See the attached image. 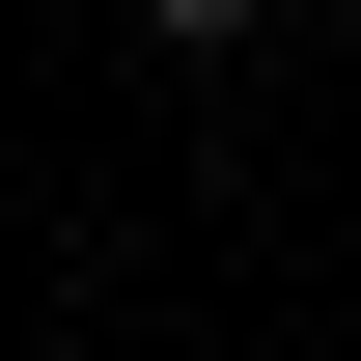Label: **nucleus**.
Here are the masks:
<instances>
[{
  "instance_id": "1",
  "label": "nucleus",
  "mask_w": 361,
  "mask_h": 361,
  "mask_svg": "<svg viewBox=\"0 0 361 361\" xmlns=\"http://www.w3.org/2000/svg\"><path fill=\"white\" fill-rule=\"evenodd\" d=\"M139 28H167V56H250V28H278V0H139Z\"/></svg>"
}]
</instances>
